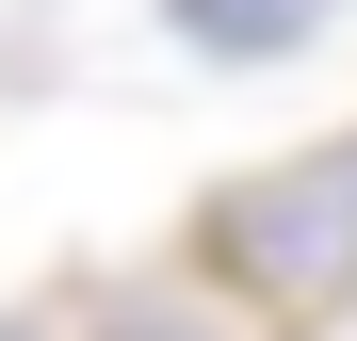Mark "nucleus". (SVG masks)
<instances>
[{
    "label": "nucleus",
    "mask_w": 357,
    "mask_h": 341,
    "mask_svg": "<svg viewBox=\"0 0 357 341\" xmlns=\"http://www.w3.org/2000/svg\"><path fill=\"white\" fill-rule=\"evenodd\" d=\"M195 276L260 309H357V130L341 146H292V162H244L211 211H195Z\"/></svg>",
    "instance_id": "1"
},
{
    "label": "nucleus",
    "mask_w": 357,
    "mask_h": 341,
    "mask_svg": "<svg viewBox=\"0 0 357 341\" xmlns=\"http://www.w3.org/2000/svg\"><path fill=\"white\" fill-rule=\"evenodd\" d=\"M325 17H341V0H162V33L195 49V66H292Z\"/></svg>",
    "instance_id": "2"
},
{
    "label": "nucleus",
    "mask_w": 357,
    "mask_h": 341,
    "mask_svg": "<svg viewBox=\"0 0 357 341\" xmlns=\"http://www.w3.org/2000/svg\"><path fill=\"white\" fill-rule=\"evenodd\" d=\"M0 341H49V309H0Z\"/></svg>",
    "instance_id": "3"
}]
</instances>
